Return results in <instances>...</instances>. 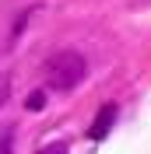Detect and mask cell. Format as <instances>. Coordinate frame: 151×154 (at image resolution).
I'll list each match as a JSON object with an SVG mask.
<instances>
[{"mask_svg": "<svg viewBox=\"0 0 151 154\" xmlns=\"http://www.w3.org/2000/svg\"><path fill=\"white\" fill-rule=\"evenodd\" d=\"M88 74V63L77 49H60L56 56H49L46 63V81L53 91H74Z\"/></svg>", "mask_w": 151, "mask_h": 154, "instance_id": "cell-1", "label": "cell"}, {"mask_svg": "<svg viewBox=\"0 0 151 154\" xmlns=\"http://www.w3.org/2000/svg\"><path fill=\"white\" fill-rule=\"evenodd\" d=\"M11 98V74L7 70H0V105Z\"/></svg>", "mask_w": 151, "mask_h": 154, "instance_id": "cell-4", "label": "cell"}, {"mask_svg": "<svg viewBox=\"0 0 151 154\" xmlns=\"http://www.w3.org/2000/svg\"><path fill=\"white\" fill-rule=\"evenodd\" d=\"M35 154H67V144H46L42 151H35Z\"/></svg>", "mask_w": 151, "mask_h": 154, "instance_id": "cell-6", "label": "cell"}, {"mask_svg": "<svg viewBox=\"0 0 151 154\" xmlns=\"http://www.w3.org/2000/svg\"><path fill=\"white\" fill-rule=\"evenodd\" d=\"M113 123H116V105L109 102V105L98 109V116H95V123H92V130H88V137H92V140H102V137L113 130Z\"/></svg>", "mask_w": 151, "mask_h": 154, "instance_id": "cell-2", "label": "cell"}, {"mask_svg": "<svg viewBox=\"0 0 151 154\" xmlns=\"http://www.w3.org/2000/svg\"><path fill=\"white\" fill-rule=\"evenodd\" d=\"M25 105H28L32 112H39V109H46V91H32V95H28V102H25Z\"/></svg>", "mask_w": 151, "mask_h": 154, "instance_id": "cell-3", "label": "cell"}, {"mask_svg": "<svg viewBox=\"0 0 151 154\" xmlns=\"http://www.w3.org/2000/svg\"><path fill=\"white\" fill-rule=\"evenodd\" d=\"M0 154H14V130H7L0 137Z\"/></svg>", "mask_w": 151, "mask_h": 154, "instance_id": "cell-5", "label": "cell"}]
</instances>
